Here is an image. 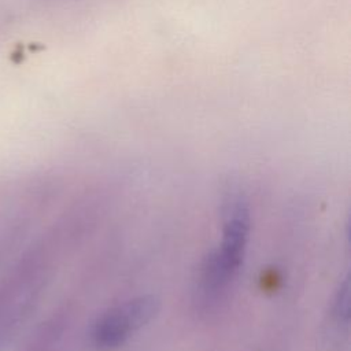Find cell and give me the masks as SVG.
<instances>
[{
    "label": "cell",
    "instance_id": "6da1fadb",
    "mask_svg": "<svg viewBox=\"0 0 351 351\" xmlns=\"http://www.w3.org/2000/svg\"><path fill=\"white\" fill-rule=\"evenodd\" d=\"M250 226L247 202L240 196L232 197L225 207L221 243L200 267L196 289L200 308H214L228 296L245 256Z\"/></svg>",
    "mask_w": 351,
    "mask_h": 351
},
{
    "label": "cell",
    "instance_id": "7a4b0ae2",
    "mask_svg": "<svg viewBox=\"0 0 351 351\" xmlns=\"http://www.w3.org/2000/svg\"><path fill=\"white\" fill-rule=\"evenodd\" d=\"M43 250H33L15 263L0 282V351H4L32 314L47 281Z\"/></svg>",
    "mask_w": 351,
    "mask_h": 351
},
{
    "label": "cell",
    "instance_id": "3957f363",
    "mask_svg": "<svg viewBox=\"0 0 351 351\" xmlns=\"http://www.w3.org/2000/svg\"><path fill=\"white\" fill-rule=\"evenodd\" d=\"M159 311V300L152 295L128 299L103 313L93 324L90 343L97 351H114L133 333L145 326Z\"/></svg>",
    "mask_w": 351,
    "mask_h": 351
},
{
    "label": "cell",
    "instance_id": "277c9868",
    "mask_svg": "<svg viewBox=\"0 0 351 351\" xmlns=\"http://www.w3.org/2000/svg\"><path fill=\"white\" fill-rule=\"evenodd\" d=\"M350 317V295H348V280H344L332 300L330 306V321L336 326L347 325Z\"/></svg>",
    "mask_w": 351,
    "mask_h": 351
}]
</instances>
